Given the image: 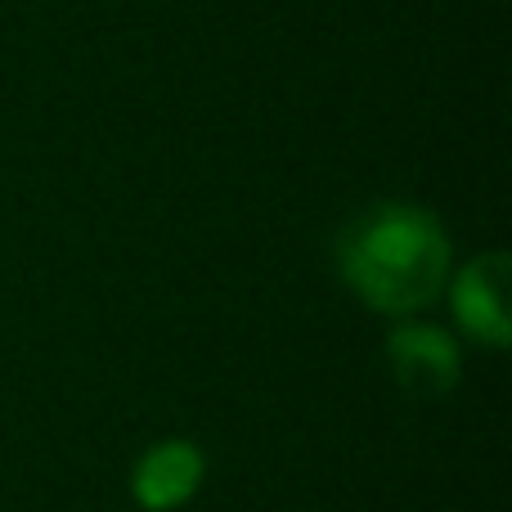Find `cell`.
Returning a JSON list of instances; mask_svg holds the SVG:
<instances>
[{
  "label": "cell",
  "mask_w": 512,
  "mask_h": 512,
  "mask_svg": "<svg viewBox=\"0 0 512 512\" xmlns=\"http://www.w3.org/2000/svg\"><path fill=\"white\" fill-rule=\"evenodd\" d=\"M387 364L391 378L405 396L414 400H441L459 387L463 378V355L445 328L436 324H396L387 333Z\"/></svg>",
  "instance_id": "3957f363"
},
{
  "label": "cell",
  "mask_w": 512,
  "mask_h": 512,
  "mask_svg": "<svg viewBox=\"0 0 512 512\" xmlns=\"http://www.w3.org/2000/svg\"><path fill=\"white\" fill-rule=\"evenodd\" d=\"M450 234L418 203H373L337 234V274L378 315H418L450 283Z\"/></svg>",
  "instance_id": "6da1fadb"
},
{
  "label": "cell",
  "mask_w": 512,
  "mask_h": 512,
  "mask_svg": "<svg viewBox=\"0 0 512 512\" xmlns=\"http://www.w3.org/2000/svg\"><path fill=\"white\" fill-rule=\"evenodd\" d=\"M207 477V459L194 441H158L140 454L131 472V499L140 504L144 512H176L180 504L198 495Z\"/></svg>",
  "instance_id": "277c9868"
},
{
  "label": "cell",
  "mask_w": 512,
  "mask_h": 512,
  "mask_svg": "<svg viewBox=\"0 0 512 512\" xmlns=\"http://www.w3.org/2000/svg\"><path fill=\"white\" fill-rule=\"evenodd\" d=\"M508 279L512 261L508 252H481L454 274L450 288V310L459 319V328L472 342L504 351L512 342V319H508Z\"/></svg>",
  "instance_id": "7a4b0ae2"
}]
</instances>
